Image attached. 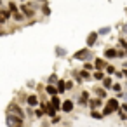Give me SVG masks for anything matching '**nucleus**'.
Wrapping results in <instances>:
<instances>
[{
    "label": "nucleus",
    "mask_w": 127,
    "mask_h": 127,
    "mask_svg": "<svg viewBox=\"0 0 127 127\" xmlns=\"http://www.w3.org/2000/svg\"><path fill=\"white\" fill-rule=\"evenodd\" d=\"M115 110H118V101H117V99H110L108 104H106V108H104V113H103V115H110V113L115 111Z\"/></svg>",
    "instance_id": "f257e3e1"
},
{
    "label": "nucleus",
    "mask_w": 127,
    "mask_h": 127,
    "mask_svg": "<svg viewBox=\"0 0 127 127\" xmlns=\"http://www.w3.org/2000/svg\"><path fill=\"white\" fill-rule=\"evenodd\" d=\"M7 124L11 125V127H21V120L19 118H12V115H7Z\"/></svg>",
    "instance_id": "f03ea898"
},
{
    "label": "nucleus",
    "mask_w": 127,
    "mask_h": 127,
    "mask_svg": "<svg viewBox=\"0 0 127 127\" xmlns=\"http://www.w3.org/2000/svg\"><path fill=\"white\" fill-rule=\"evenodd\" d=\"M96 38H97V32H92V33L89 35V38H87V45H94Z\"/></svg>",
    "instance_id": "7ed1b4c3"
},
{
    "label": "nucleus",
    "mask_w": 127,
    "mask_h": 127,
    "mask_svg": "<svg viewBox=\"0 0 127 127\" xmlns=\"http://www.w3.org/2000/svg\"><path fill=\"white\" fill-rule=\"evenodd\" d=\"M91 54H89V51L85 49V51H78L77 54H75V59H82V58H89Z\"/></svg>",
    "instance_id": "20e7f679"
},
{
    "label": "nucleus",
    "mask_w": 127,
    "mask_h": 127,
    "mask_svg": "<svg viewBox=\"0 0 127 127\" xmlns=\"http://www.w3.org/2000/svg\"><path fill=\"white\" fill-rule=\"evenodd\" d=\"M51 104L58 110V108H61V99L58 97V96H52V99H51Z\"/></svg>",
    "instance_id": "39448f33"
},
{
    "label": "nucleus",
    "mask_w": 127,
    "mask_h": 127,
    "mask_svg": "<svg viewBox=\"0 0 127 127\" xmlns=\"http://www.w3.org/2000/svg\"><path fill=\"white\" fill-rule=\"evenodd\" d=\"M63 110H64V111H71V110H73V103H71V101H64V103H63Z\"/></svg>",
    "instance_id": "423d86ee"
},
{
    "label": "nucleus",
    "mask_w": 127,
    "mask_h": 127,
    "mask_svg": "<svg viewBox=\"0 0 127 127\" xmlns=\"http://www.w3.org/2000/svg\"><path fill=\"white\" fill-rule=\"evenodd\" d=\"M47 92H49L51 96H56V92H58V89H56L54 85H51V84H49V85H47Z\"/></svg>",
    "instance_id": "0eeeda50"
},
{
    "label": "nucleus",
    "mask_w": 127,
    "mask_h": 127,
    "mask_svg": "<svg viewBox=\"0 0 127 127\" xmlns=\"http://www.w3.org/2000/svg\"><path fill=\"white\" fill-rule=\"evenodd\" d=\"M11 110H14V111L18 113V117H19V118H23V117H25V115H23V111L19 110V106H16V104H12V106H11Z\"/></svg>",
    "instance_id": "6e6552de"
},
{
    "label": "nucleus",
    "mask_w": 127,
    "mask_h": 127,
    "mask_svg": "<svg viewBox=\"0 0 127 127\" xmlns=\"http://www.w3.org/2000/svg\"><path fill=\"white\" fill-rule=\"evenodd\" d=\"M66 89H68V87L64 85V82H63V80H59V82H58V91H59V92H63V91H66Z\"/></svg>",
    "instance_id": "1a4fd4ad"
},
{
    "label": "nucleus",
    "mask_w": 127,
    "mask_h": 127,
    "mask_svg": "<svg viewBox=\"0 0 127 127\" xmlns=\"http://www.w3.org/2000/svg\"><path fill=\"white\" fill-rule=\"evenodd\" d=\"M28 104H30V106H35V104H37V96H30V97H28Z\"/></svg>",
    "instance_id": "9d476101"
},
{
    "label": "nucleus",
    "mask_w": 127,
    "mask_h": 127,
    "mask_svg": "<svg viewBox=\"0 0 127 127\" xmlns=\"http://www.w3.org/2000/svg\"><path fill=\"white\" fill-rule=\"evenodd\" d=\"M103 84H104V89H111V87H113V85H111V78H104Z\"/></svg>",
    "instance_id": "9b49d317"
},
{
    "label": "nucleus",
    "mask_w": 127,
    "mask_h": 127,
    "mask_svg": "<svg viewBox=\"0 0 127 127\" xmlns=\"http://www.w3.org/2000/svg\"><path fill=\"white\" fill-rule=\"evenodd\" d=\"M110 30H111V28H110V26H104V28H101V30H99V32H97V33H99V35H106V33H108V32H110Z\"/></svg>",
    "instance_id": "f8f14e48"
},
{
    "label": "nucleus",
    "mask_w": 127,
    "mask_h": 127,
    "mask_svg": "<svg viewBox=\"0 0 127 127\" xmlns=\"http://www.w3.org/2000/svg\"><path fill=\"white\" fill-rule=\"evenodd\" d=\"M115 56H117V52H115L113 49H108V51H106V58H115Z\"/></svg>",
    "instance_id": "ddd939ff"
},
{
    "label": "nucleus",
    "mask_w": 127,
    "mask_h": 127,
    "mask_svg": "<svg viewBox=\"0 0 127 127\" xmlns=\"http://www.w3.org/2000/svg\"><path fill=\"white\" fill-rule=\"evenodd\" d=\"M14 19H16V21H23V19H25V16H23V14H18V12H16V14H14Z\"/></svg>",
    "instance_id": "4468645a"
},
{
    "label": "nucleus",
    "mask_w": 127,
    "mask_h": 127,
    "mask_svg": "<svg viewBox=\"0 0 127 127\" xmlns=\"http://www.w3.org/2000/svg\"><path fill=\"white\" fill-rule=\"evenodd\" d=\"M94 78H96V80H103V73H101V71H96V73H94Z\"/></svg>",
    "instance_id": "2eb2a0df"
},
{
    "label": "nucleus",
    "mask_w": 127,
    "mask_h": 127,
    "mask_svg": "<svg viewBox=\"0 0 127 127\" xmlns=\"http://www.w3.org/2000/svg\"><path fill=\"white\" fill-rule=\"evenodd\" d=\"M99 104H101V101H97V99H92V101H91V106H92V108H96V106H99Z\"/></svg>",
    "instance_id": "dca6fc26"
},
{
    "label": "nucleus",
    "mask_w": 127,
    "mask_h": 127,
    "mask_svg": "<svg viewBox=\"0 0 127 127\" xmlns=\"http://www.w3.org/2000/svg\"><path fill=\"white\" fill-rule=\"evenodd\" d=\"M91 117H92V118H101V117H103V115H101V113H97V111H96V110H94V111H92V113H91Z\"/></svg>",
    "instance_id": "f3484780"
},
{
    "label": "nucleus",
    "mask_w": 127,
    "mask_h": 127,
    "mask_svg": "<svg viewBox=\"0 0 127 127\" xmlns=\"http://www.w3.org/2000/svg\"><path fill=\"white\" fill-rule=\"evenodd\" d=\"M96 68H104V63L99 59V61H96Z\"/></svg>",
    "instance_id": "a211bd4d"
},
{
    "label": "nucleus",
    "mask_w": 127,
    "mask_h": 127,
    "mask_svg": "<svg viewBox=\"0 0 127 127\" xmlns=\"http://www.w3.org/2000/svg\"><path fill=\"white\" fill-rule=\"evenodd\" d=\"M111 89H113V91H117V92H120V91H122V87H120L118 84H113V87H111Z\"/></svg>",
    "instance_id": "6ab92c4d"
},
{
    "label": "nucleus",
    "mask_w": 127,
    "mask_h": 127,
    "mask_svg": "<svg viewBox=\"0 0 127 127\" xmlns=\"http://www.w3.org/2000/svg\"><path fill=\"white\" fill-rule=\"evenodd\" d=\"M56 52H58L59 56H64V49H61V47H58V49H56Z\"/></svg>",
    "instance_id": "aec40b11"
},
{
    "label": "nucleus",
    "mask_w": 127,
    "mask_h": 127,
    "mask_svg": "<svg viewBox=\"0 0 127 127\" xmlns=\"http://www.w3.org/2000/svg\"><path fill=\"white\" fill-rule=\"evenodd\" d=\"M49 82H51V85H52L54 82H58V78H56V75H51V78H49Z\"/></svg>",
    "instance_id": "412c9836"
},
{
    "label": "nucleus",
    "mask_w": 127,
    "mask_h": 127,
    "mask_svg": "<svg viewBox=\"0 0 127 127\" xmlns=\"http://www.w3.org/2000/svg\"><path fill=\"white\" fill-rule=\"evenodd\" d=\"M106 71L111 75V73H115V68H113V66H108V68H106Z\"/></svg>",
    "instance_id": "4be33fe9"
},
{
    "label": "nucleus",
    "mask_w": 127,
    "mask_h": 127,
    "mask_svg": "<svg viewBox=\"0 0 127 127\" xmlns=\"http://www.w3.org/2000/svg\"><path fill=\"white\" fill-rule=\"evenodd\" d=\"M2 16H4V19H7L9 18V11H2Z\"/></svg>",
    "instance_id": "5701e85b"
},
{
    "label": "nucleus",
    "mask_w": 127,
    "mask_h": 127,
    "mask_svg": "<svg viewBox=\"0 0 127 127\" xmlns=\"http://www.w3.org/2000/svg\"><path fill=\"white\" fill-rule=\"evenodd\" d=\"M97 96H101V97H103V96H104V91H103V89H97Z\"/></svg>",
    "instance_id": "b1692460"
},
{
    "label": "nucleus",
    "mask_w": 127,
    "mask_h": 127,
    "mask_svg": "<svg viewBox=\"0 0 127 127\" xmlns=\"http://www.w3.org/2000/svg\"><path fill=\"white\" fill-rule=\"evenodd\" d=\"M9 9H11V11H14V12H16V9H18V7H16V5H14V4H11V5H9Z\"/></svg>",
    "instance_id": "393cba45"
}]
</instances>
